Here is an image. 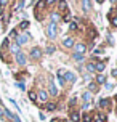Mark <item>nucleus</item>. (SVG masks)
Returning <instances> with one entry per match:
<instances>
[{"mask_svg": "<svg viewBox=\"0 0 117 122\" xmlns=\"http://www.w3.org/2000/svg\"><path fill=\"white\" fill-rule=\"evenodd\" d=\"M56 34H58V30H56V24H53V23H51V24L47 27V36H48L50 39H55Z\"/></svg>", "mask_w": 117, "mask_h": 122, "instance_id": "obj_1", "label": "nucleus"}, {"mask_svg": "<svg viewBox=\"0 0 117 122\" xmlns=\"http://www.w3.org/2000/svg\"><path fill=\"white\" fill-rule=\"evenodd\" d=\"M15 55H16V61H18V64L24 66V64H26V56H24V53H23V51H16Z\"/></svg>", "mask_w": 117, "mask_h": 122, "instance_id": "obj_2", "label": "nucleus"}, {"mask_svg": "<svg viewBox=\"0 0 117 122\" xmlns=\"http://www.w3.org/2000/svg\"><path fill=\"white\" fill-rule=\"evenodd\" d=\"M74 48H75V51H77V55H82V53H85L87 45H85V43H75Z\"/></svg>", "mask_w": 117, "mask_h": 122, "instance_id": "obj_3", "label": "nucleus"}, {"mask_svg": "<svg viewBox=\"0 0 117 122\" xmlns=\"http://www.w3.org/2000/svg\"><path fill=\"white\" fill-rule=\"evenodd\" d=\"M82 8H83V11L88 13L92 10V3H90V0H82Z\"/></svg>", "mask_w": 117, "mask_h": 122, "instance_id": "obj_4", "label": "nucleus"}, {"mask_svg": "<svg viewBox=\"0 0 117 122\" xmlns=\"http://www.w3.org/2000/svg\"><path fill=\"white\" fill-rule=\"evenodd\" d=\"M31 56L34 58V60H39V58H40V48H37V47H35V48H32Z\"/></svg>", "mask_w": 117, "mask_h": 122, "instance_id": "obj_5", "label": "nucleus"}, {"mask_svg": "<svg viewBox=\"0 0 117 122\" xmlns=\"http://www.w3.org/2000/svg\"><path fill=\"white\" fill-rule=\"evenodd\" d=\"M63 45H64V47H68V48H71V47H74V42H72V39H71V37H66V39L63 40Z\"/></svg>", "mask_w": 117, "mask_h": 122, "instance_id": "obj_6", "label": "nucleus"}, {"mask_svg": "<svg viewBox=\"0 0 117 122\" xmlns=\"http://www.w3.org/2000/svg\"><path fill=\"white\" fill-rule=\"evenodd\" d=\"M50 95H53V97H56V95H58V88L55 87V84H53V82H50Z\"/></svg>", "mask_w": 117, "mask_h": 122, "instance_id": "obj_7", "label": "nucleus"}, {"mask_svg": "<svg viewBox=\"0 0 117 122\" xmlns=\"http://www.w3.org/2000/svg\"><path fill=\"white\" fill-rule=\"evenodd\" d=\"M59 11L68 13V5H66V2H64V0H59Z\"/></svg>", "mask_w": 117, "mask_h": 122, "instance_id": "obj_8", "label": "nucleus"}, {"mask_svg": "<svg viewBox=\"0 0 117 122\" xmlns=\"http://www.w3.org/2000/svg\"><path fill=\"white\" fill-rule=\"evenodd\" d=\"M64 77H66V79H68L71 84H72V82H75V76H74L72 72H64Z\"/></svg>", "mask_w": 117, "mask_h": 122, "instance_id": "obj_9", "label": "nucleus"}, {"mask_svg": "<svg viewBox=\"0 0 117 122\" xmlns=\"http://www.w3.org/2000/svg\"><path fill=\"white\" fill-rule=\"evenodd\" d=\"M104 67H106V64H104V63H96V64H95V71L101 72V71H104Z\"/></svg>", "mask_w": 117, "mask_h": 122, "instance_id": "obj_10", "label": "nucleus"}, {"mask_svg": "<svg viewBox=\"0 0 117 122\" xmlns=\"http://www.w3.org/2000/svg\"><path fill=\"white\" fill-rule=\"evenodd\" d=\"M27 40H29V36H27V34H24V36H21L18 39V43H19V45H23V43H26Z\"/></svg>", "mask_w": 117, "mask_h": 122, "instance_id": "obj_11", "label": "nucleus"}, {"mask_svg": "<svg viewBox=\"0 0 117 122\" xmlns=\"http://www.w3.org/2000/svg\"><path fill=\"white\" fill-rule=\"evenodd\" d=\"M109 19H111V24L114 26V27H117V18L112 15V13H109Z\"/></svg>", "mask_w": 117, "mask_h": 122, "instance_id": "obj_12", "label": "nucleus"}, {"mask_svg": "<svg viewBox=\"0 0 117 122\" xmlns=\"http://www.w3.org/2000/svg\"><path fill=\"white\" fill-rule=\"evenodd\" d=\"M95 122H106V116H103V114H96Z\"/></svg>", "mask_w": 117, "mask_h": 122, "instance_id": "obj_13", "label": "nucleus"}, {"mask_svg": "<svg viewBox=\"0 0 117 122\" xmlns=\"http://www.w3.org/2000/svg\"><path fill=\"white\" fill-rule=\"evenodd\" d=\"M107 104H109V100H107V98H103V100H101V101H99V108H107Z\"/></svg>", "mask_w": 117, "mask_h": 122, "instance_id": "obj_14", "label": "nucleus"}, {"mask_svg": "<svg viewBox=\"0 0 117 122\" xmlns=\"http://www.w3.org/2000/svg\"><path fill=\"white\" fill-rule=\"evenodd\" d=\"M71 119L74 122H80V116H79V112H72L71 114Z\"/></svg>", "mask_w": 117, "mask_h": 122, "instance_id": "obj_15", "label": "nucleus"}, {"mask_svg": "<svg viewBox=\"0 0 117 122\" xmlns=\"http://www.w3.org/2000/svg\"><path fill=\"white\" fill-rule=\"evenodd\" d=\"M39 98H40V100H42V101H47V93H45V92H39Z\"/></svg>", "mask_w": 117, "mask_h": 122, "instance_id": "obj_16", "label": "nucleus"}, {"mask_svg": "<svg viewBox=\"0 0 117 122\" xmlns=\"http://www.w3.org/2000/svg\"><path fill=\"white\" fill-rule=\"evenodd\" d=\"M96 82H98V84H104V82H106V77H104V76H101V74H99L98 77H96Z\"/></svg>", "mask_w": 117, "mask_h": 122, "instance_id": "obj_17", "label": "nucleus"}, {"mask_svg": "<svg viewBox=\"0 0 117 122\" xmlns=\"http://www.w3.org/2000/svg\"><path fill=\"white\" fill-rule=\"evenodd\" d=\"M47 109H48V111H55L56 109L55 103H47Z\"/></svg>", "mask_w": 117, "mask_h": 122, "instance_id": "obj_18", "label": "nucleus"}, {"mask_svg": "<svg viewBox=\"0 0 117 122\" xmlns=\"http://www.w3.org/2000/svg\"><path fill=\"white\" fill-rule=\"evenodd\" d=\"M90 97H92V93H90V92H85V93H83V100H85V103H88Z\"/></svg>", "mask_w": 117, "mask_h": 122, "instance_id": "obj_19", "label": "nucleus"}, {"mask_svg": "<svg viewBox=\"0 0 117 122\" xmlns=\"http://www.w3.org/2000/svg\"><path fill=\"white\" fill-rule=\"evenodd\" d=\"M29 98H31L32 101H35V100H37V95H35V92H29Z\"/></svg>", "mask_w": 117, "mask_h": 122, "instance_id": "obj_20", "label": "nucleus"}, {"mask_svg": "<svg viewBox=\"0 0 117 122\" xmlns=\"http://www.w3.org/2000/svg\"><path fill=\"white\" fill-rule=\"evenodd\" d=\"M27 26H29V21H23V23L19 24V27H21V29H27Z\"/></svg>", "mask_w": 117, "mask_h": 122, "instance_id": "obj_21", "label": "nucleus"}, {"mask_svg": "<svg viewBox=\"0 0 117 122\" xmlns=\"http://www.w3.org/2000/svg\"><path fill=\"white\" fill-rule=\"evenodd\" d=\"M90 90H92L93 93H95V92H98V85H96V84H90Z\"/></svg>", "mask_w": 117, "mask_h": 122, "instance_id": "obj_22", "label": "nucleus"}, {"mask_svg": "<svg viewBox=\"0 0 117 122\" xmlns=\"http://www.w3.org/2000/svg\"><path fill=\"white\" fill-rule=\"evenodd\" d=\"M83 122H92V116L90 114H83Z\"/></svg>", "mask_w": 117, "mask_h": 122, "instance_id": "obj_23", "label": "nucleus"}, {"mask_svg": "<svg viewBox=\"0 0 117 122\" xmlns=\"http://www.w3.org/2000/svg\"><path fill=\"white\" fill-rule=\"evenodd\" d=\"M55 2H56V0H43V3H45V5H55Z\"/></svg>", "mask_w": 117, "mask_h": 122, "instance_id": "obj_24", "label": "nucleus"}, {"mask_svg": "<svg viewBox=\"0 0 117 122\" xmlns=\"http://www.w3.org/2000/svg\"><path fill=\"white\" fill-rule=\"evenodd\" d=\"M74 60H77V61H82V60H83V55H77V53H75V55H74Z\"/></svg>", "mask_w": 117, "mask_h": 122, "instance_id": "obj_25", "label": "nucleus"}, {"mask_svg": "<svg viewBox=\"0 0 117 122\" xmlns=\"http://www.w3.org/2000/svg\"><path fill=\"white\" fill-rule=\"evenodd\" d=\"M64 21H66V23H68V21H71V15H69V13H64Z\"/></svg>", "mask_w": 117, "mask_h": 122, "instance_id": "obj_26", "label": "nucleus"}, {"mask_svg": "<svg viewBox=\"0 0 117 122\" xmlns=\"http://www.w3.org/2000/svg\"><path fill=\"white\" fill-rule=\"evenodd\" d=\"M69 29L75 30V29H77V23H75V21H74V23H71V26H69Z\"/></svg>", "mask_w": 117, "mask_h": 122, "instance_id": "obj_27", "label": "nucleus"}, {"mask_svg": "<svg viewBox=\"0 0 117 122\" xmlns=\"http://www.w3.org/2000/svg\"><path fill=\"white\" fill-rule=\"evenodd\" d=\"M47 51H48V53H53V51H55V47H53V45H48Z\"/></svg>", "mask_w": 117, "mask_h": 122, "instance_id": "obj_28", "label": "nucleus"}, {"mask_svg": "<svg viewBox=\"0 0 117 122\" xmlns=\"http://www.w3.org/2000/svg\"><path fill=\"white\" fill-rule=\"evenodd\" d=\"M88 71H95V64H88Z\"/></svg>", "mask_w": 117, "mask_h": 122, "instance_id": "obj_29", "label": "nucleus"}, {"mask_svg": "<svg viewBox=\"0 0 117 122\" xmlns=\"http://www.w3.org/2000/svg\"><path fill=\"white\" fill-rule=\"evenodd\" d=\"M112 76H114V77H117V69H114V71H112Z\"/></svg>", "mask_w": 117, "mask_h": 122, "instance_id": "obj_30", "label": "nucleus"}, {"mask_svg": "<svg viewBox=\"0 0 117 122\" xmlns=\"http://www.w3.org/2000/svg\"><path fill=\"white\" fill-rule=\"evenodd\" d=\"M96 2H98V3H103V0H96Z\"/></svg>", "mask_w": 117, "mask_h": 122, "instance_id": "obj_31", "label": "nucleus"}, {"mask_svg": "<svg viewBox=\"0 0 117 122\" xmlns=\"http://www.w3.org/2000/svg\"><path fill=\"white\" fill-rule=\"evenodd\" d=\"M2 114H3V111H0V116H2Z\"/></svg>", "mask_w": 117, "mask_h": 122, "instance_id": "obj_32", "label": "nucleus"}, {"mask_svg": "<svg viewBox=\"0 0 117 122\" xmlns=\"http://www.w3.org/2000/svg\"><path fill=\"white\" fill-rule=\"evenodd\" d=\"M51 122H58V121H51Z\"/></svg>", "mask_w": 117, "mask_h": 122, "instance_id": "obj_33", "label": "nucleus"}, {"mask_svg": "<svg viewBox=\"0 0 117 122\" xmlns=\"http://www.w3.org/2000/svg\"><path fill=\"white\" fill-rule=\"evenodd\" d=\"M116 101H117V97H116Z\"/></svg>", "mask_w": 117, "mask_h": 122, "instance_id": "obj_34", "label": "nucleus"}]
</instances>
